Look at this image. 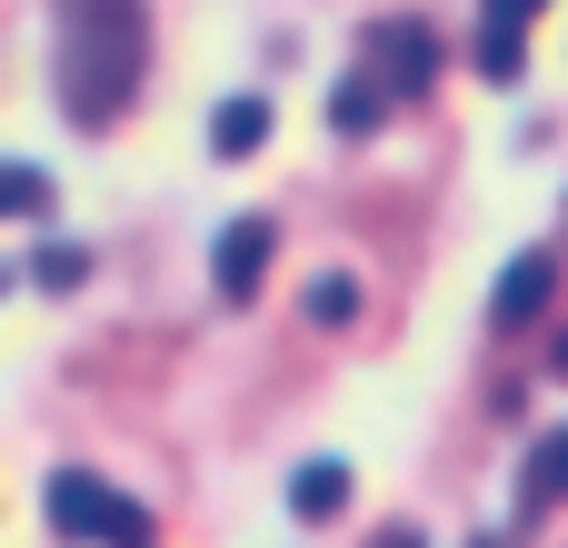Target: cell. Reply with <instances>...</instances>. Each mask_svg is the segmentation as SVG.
<instances>
[{"mask_svg": "<svg viewBox=\"0 0 568 548\" xmlns=\"http://www.w3.org/2000/svg\"><path fill=\"white\" fill-rule=\"evenodd\" d=\"M140 90V0H80L60 50V100L80 130H110Z\"/></svg>", "mask_w": 568, "mask_h": 548, "instance_id": "1", "label": "cell"}, {"mask_svg": "<svg viewBox=\"0 0 568 548\" xmlns=\"http://www.w3.org/2000/svg\"><path fill=\"white\" fill-rule=\"evenodd\" d=\"M379 110H389V80H369V70H359V80L339 90V130H369Z\"/></svg>", "mask_w": 568, "mask_h": 548, "instance_id": "9", "label": "cell"}, {"mask_svg": "<svg viewBox=\"0 0 568 548\" xmlns=\"http://www.w3.org/2000/svg\"><path fill=\"white\" fill-rule=\"evenodd\" d=\"M549 300H559V250H519L499 270V290H489V329H529Z\"/></svg>", "mask_w": 568, "mask_h": 548, "instance_id": "3", "label": "cell"}, {"mask_svg": "<svg viewBox=\"0 0 568 548\" xmlns=\"http://www.w3.org/2000/svg\"><path fill=\"white\" fill-rule=\"evenodd\" d=\"M349 309H359V280H349V270L310 280V319H349Z\"/></svg>", "mask_w": 568, "mask_h": 548, "instance_id": "10", "label": "cell"}, {"mask_svg": "<svg viewBox=\"0 0 568 548\" xmlns=\"http://www.w3.org/2000/svg\"><path fill=\"white\" fill-rule=\"evenodd\" d=\"M260 140H270V100H260V90H250V100H220V110H210V150H220V160L260 150Z\"/></svg>", "mask_w": 568, "mask_h": 548, "instance_id": "6", "label": "cell"}, {"mask_svg": "<svg viewBox=\"0 0 568 548\" xmlns=\"http://www.w3.org/2000/svg\"><path fill=\"white\" fill-rule=\"evenodd\" d=\"M369 80H389V100L429 90V30H419V20H409V30H379V40H369Z\"/></svg>", "mask_w": 568, "mask_h": 548, "instance_id": "5", "label": "cell"}, {"mask_svg": "<svg viewBox=\"0 0 568 548\" xmlns=\"http://www.w3.org/2000/svg\"><path fill=\"white\" fill-rule=\"evenodd\" d=\"M50 529H60V539H90V548H150V509L120 499V489L90 479V469H60V479H50Z\"/></svg>", "mask_w": 568, "mask_h": 548, "instance_id": "2", "label": "cell"}, {"mask_svg": "<svg viewBox=\"0 0 568 548\" xmlns=\"http://www.w3.org/2000/svg\"><path fill=\"white\" fill-rule=\"evenodd\" d=\"M539 499H568V429L529 449V509H539Z\"/></svg>", "mask_w": 568, "mask_h": 548, "instance_id": "8", "label": "cell"}, {"mask_svg": "<svg viewBox=\"0 0 568 548\" xmlns=\"http://www.w3.org/2000/svg\"><path fill=\"white\" fill-rule=\"evenodd\" d=\"M260 280H270V220H230L220 250H210V290L220 300H260Z\"/></svg>", "mask_w": 568, "mask_h": 548, "instance_id": "4", "label": "cell"}, {"mask_svg": "<svg viewBox=\"0 0 568 548\" xmlns=\"http://www.w3.org/2000/svg\"><path fill=\"white\" fill-rule=\"evenodd\" d=\"M529 10H539V0H489V20H499V30H519Z\"/></svg>", "mask_w": 568, "mask_h": 548, "instance_id": "11", "label": "cell"}, {"mask_svg": "<svg viewBox=\"0 0 568 548\" xmlns=\"http://www.w3.org/2000/svg\"><path fill=\"white\" fill-rule=\"evenodd\" d=\"M290 509H300V519H339V509H349V469H339V459H310V469L290 479Z\"/></svg>", "mask_w": 568, "mask_h": 548, "instance_id": "7", "label": "cell"}]
</instances>
